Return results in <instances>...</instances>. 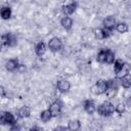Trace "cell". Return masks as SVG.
I'll return each mask as SVG.
<instances>
[{
	"label": "cell",
	"instance_id": "obj_1",
	"mask_svg": "<svg viewBox=\"0 0 131 131\" xmlns=\"http://www.w3.org/2000/svg\"><path fill=\"white\" fill-rule=\"evenodd\" d=\"M96 112L100 116L107 117V116H111L115 113V105L111 101H103L100 105L97 106Z\"/></svg>",
	"mask_w": 131,
	"mask_h": 131
},
{
	"label": "cell",
	"instance_id": "obj_2",
	"mask_svg": "<svg viewBox=\"0 0 131 131\" xmlns=\"http://www.w3.org/2000/svg\"><path fill=\"white\" fill-rule=\"evenodd\" d=\"M90 90L95 95L105 94V92L107 90V81H105V80H98L97 82H95L94 85L91 86Z\"/></svg>",
	"mask_w": 131,
	"mask_h": 131
},
{
	"label": "cell",
	"instance_id": "obj_3",
	"mask_svg": "<svg viewBox=\"0 0 131 131\" xmlns=\"http://www.w3.org/2000/svg\"><path fill=\"white\" fill-rule=\"evenodd\" d=\"M0 121H1V124L2 125H8V126H13V125H16V121H17V118L11 113V112H2L1 113V117H0Z\"/></svg>",
	"mask_w": 131,
	"mask_h": 131
},
{
	"label": "cell",
	"instance_id": "obj_4",
	"mask_svg": "<svg viewBox=\"0 0 131 131\" xmlns=\"http://www.w3.org/2000/svg\"><path fill=\"white\" fill-rule=\"evenodd\" d=\"M118 88H119V86H118V79L117 78L108 80L107 81V90L105 92L106 97L110 99L114 98L118 93Z\"/></svg>",
	"mask_w": 131,
	"mask_h": 131
},
{
	"label": "cell",
	"instance_id": "obj_5",
	"mask_svg": "<svg viewBox=\"0 0 131 131\" xmlns=\"http://www.w3.org/2000/svg\"><path fill=\"white\" fill-rule=\"evenodd\" d=\"M48 48L52 52H58L61 51L63 48V44L60 38L58 37H52L48 42Z\"/></svg>",
	"mask_w": 131,
	"mask_h": 131
},
{
	"label": "cell",
	"instance_id": "obj_6",
	"mask_svg": "<svg viewBox=\"0 0 131 131\" xmlns=\"http://www.w3.org/2000/svg\"><path fill=\"white\" fill-rule=\"evenodd\" d=\"M117 19L114 15H108L106 17L103 18L102 20V27L103 29L105 30H108V31H112L114 29H116V26H117Z\"/></svg>",
	"mask_w": 131,
	"mask_h": 131
},
{
	"label": "cell",
	"instance_id": "obj_7",
	"mask_svg": "<svg viewBox=\"0 0 131 131\" xmlns=\"http://www.w3.org/2000/svg\"><path fill=\"white\" fill-rule=\"evenodd\" d=\"M77 6H78V3L77 2H74V1L68 2V3L63 4L62 7H61V9H62V12L64 13V16H70L71 14H73L75 12Z\"/></svg>",
	"mask_w": 131,
	"mask_h": 131
},
{
	"label": "cell",
	"instance_id": "obj_8",
	"mask_svg": "<svg viewBox=\"0 0 131 131\" xmlns=\"http://www.w3.org/2000/svg\"><path fill=\"white\" fill-rule=\"evenodd\" d=\"M56 88L59 92L61 93H67L70 91L71 89V83L69 80H66V79H61V80H58L57 83H56Z\"/></svg>",
	"mask_w": 131,
	"mask_h": 131
},
{
	"label": "cell",
	"instance_id": "obj_9",
	"mask_svg": "<svg viewBox=\"0 0 131 131\" xmlns=\"http://www.w3.org/2000/svg\"><path fill=\"white\" fill-rule=\"evenodd\" d=\"M61 110H62V104H61V102L59 100H55L49 105V111H50L52 117L59 116L60 113H61Z\"/></svg>",
	"mask_w": 131,
	"mask_h": 131
},
{
	"label": "cell",
	"instance_id": "obj_10",
	"mask_svg": "<svg viewBox=\"0 0 131 131\" xmlns=\"http://www.w3.org/2000/svg\"><path fill=\"white\" fill-rule=\"evenodd\" d=\"M19 62L16 58H10L8 60H6L5 62V69L8 71V72H14V71H17L18 67H19Z\"/></svg>",
	"mask_w": 131,
	"mask_h": 131
},
{
	"label": "cell",
	"instance_id": "obj_11",
	"mask_svg": "<svg viewBox=\"0 0 131 131\" xmlns=\"http://www.w3.org/2000/svg\"><path fill=\"white\" fill-rule=\"evenodd\" d=\"M130 70H131V66H130L128 62H125V63L123 64V67L121 68V70L116 73V78H117V79H121V78H123V77L129 75Z\"/></svg>",
	"mask_w": 131,
	"mask_h": 131
},
{
	"label": "cell",
	"instance_id": "obj_12",
	"mask_svg": "<svg viewBox=\"0 0 131 131\" xmlns=\"http://www.w3.org/2000/svg\"><path fill=\"white\" fill-rule=\"evenodd\" d=\"M83 106H84L85 112L88 113V114H90V115L94 114V113L96 112V108H97L96 105H95V103H94V101H93V100H90V99L85 100Z\"/></svg>",
	"mask_w": 131,
	"mask_h": 131
},
{
	"label": "cell",
	"instance_id": "obj_13",
	"mask_svg": "<svg viewBox=\"0 0 131 131\" xmlns=\"http://www.w3.org/2000/svg\"><path fill=\"white\" fill-rule=\"evenodd\" d=\"M60 25H61V27H62L64 30L70 31V30L72 29L73 25H74L73 18L70 17V16H63V17H61V19H60Z\"/></svg>",
	"mask_w": 131,
	"mask_h": 131
},
{
	"label": "cell",
	"instance_id": "obj_14",
	"mask_svg": "<svg viewBox=\"0 0 131 131\" xmlns=\"http://www.w3.org/2000/svg\"><path fill=\"white\" fill-rule=\"evenodd\" d=\"M70 131H79L81 128V122L78 119H72L68 122V127Z\"/></svg>",
	"mask_w": 131,
	"mask_h": 131
},
{
	"label": "cell",
	"instance_id": "obj_15",
	"mask_svg": "<svg viewBox=\"0 0 131 131\" xmlns=\"http://www.w3.org/2000/svg\"><path fill=\"white\" fill-rule=\"evenodd\" d=\"M0 14H1V17L3 19H9L11 17V14H12L11 7L9 5L2 6L1 7V10H0Z\"/></svg>",
	"mask_w": 131,
	"mask_h": 131
},
{
	"label": "cell",
	"instance_id": "obj_16",
	"mask_svg": "<svg viewBox=\"0 0 131 131\" xmlns=\"http://www.w3.org/2000/svg\"><path fill=\"white\" fill-rule=\"evenodd\" d=\"M31 107L28 106V105H25V106H21L18 111H17V116L21 119H26V118H29L31 116Z\"/></svg>",
	"mask_w": 131,
	"mask_h": 131
},
{
	"label": "cell",
	"instance_id": "obj_17",
	"mask_svg": "<svg viewBox=\"0 0 131 131\" xmlns=\"http://www.w3.org/2000/svg\"><path fill=\"white\" fill-rule=\"evenodd\" d=\"M46 52V45L44 42H38L35 46V53L38 55V56H43Z\"/></svg>",
	"mask_w": 131,
	"mask_h": 131
},
{
	"label": "cell",
	"instance_id": "obj_18",
	"mask_svg": "<svg viewBox=\"0 0 131 131\" xmlns=\"http://www.w3.org/2000/svg\"><path fill=\"white\" fill-rule=\"evenodd\" d=\"M119 82H120V85L125 88V89H128V88H131V75H127L121 79H119Z\"/></svg>",
	"mask_w": 131,
	"mask_h": 131
},
{
	"label": "cell",
	"instance_id": "obj_19",
	"mask_svg": "<svg viewBox=\"0 0 131 131\" xmlns=\"http://www.w3.org/2000/svg\"><path fill=\"white\" fill-rule=\"evenodd\" d=\"M52 118H53V117H52V115H51L49 108L44 110V111H42V112L40 113V120H41L42 122H44V123L49 122Z\"/></svg>",
	"mask_w": 131,
	"mask_h": 131
},
{
	"label": "cell",
	"instance_id": "obj_20",
	"mask_svg": "<svg viewBox=\"0 0 131 131\" xmlns=\"http://www.w3.org/2000/svg\"><path fill=\"white\" fill-rule=\"evenodd\" d=\"M106 53H107V49H100L97 52L96 60L98 62H100V63H104L105 62V59H106Z\"/></svg>",
	"mask_w": 131,
	"mask_h": 131
},
{
	"label": "cell",
	"instance_id": "obj_21",
	"mask_svg": "<svg viewBox=\"0 0 131 131\" xmlns=\"http://www.w3.org/2000/svg\"><path fill=\"white\" fill-rule=\"evenodd\" d=\"M128 30H129V27L126 23L121 21V23H118L117 26H116V31L120 34H125V33L128 32Z\"/></svg>",
	"mask_w": 131,
	"mask_h": 131
},
{
	"label": "cell",
	"instance_id": "obj_22",
	"mask_svg": "<svg viewBox=\"0 0 131 131\" xmlns=\"http://www.w3.org/2000/svg\"><path fill=\"white\" fill-rule=\"evenodd\" d=\"M93 34H94V37L97 40L105 39V34H104V29L103 28H95L93 30Z\"/></svg>",
	"mask_w": 131,
	"mask_h": 131
},
{
	"label": "cell",
	"instance_id": "obj_23",
	"mask_svg": "<svg viewBox=\"0 0 131 131\" xmlns=\"http://www.w3.org/2000/svg\"><path fill=\"white\" fill-rule=\"evenodd\" d=\"M116 54L114 51H112L111 49H107V53H106V59H105V63H108V64H114L115 60H116Z\"/></svg>",
	"mask_w": 131,
	"mask_h": 131
},
{
	"label": "cell",
	"instance_id": "obj_24",
	"mask_svg": "<svg viewBox=\"0 0 131 131\" xmlns=\"http://www.w3.org/2000/svg\"><path fill=\"white\" fill-rule=\"evenodd\" d=\"M100 128H101V124L99 121H96V120H93L89 125V129L91 131H99Z\"/></svg>",
	"mask_w": 131,
	"mask_h": 131
},
{
	"label": "cell",
	"instance_id": "obj_25",
	"mask_svg": "<svg viewBox=\"0 0 131 131\" xmlns=\"http://www.w3.org/2000/svg\"><path fill=\"white\" fill-rule=\"evenodd\" d=\"M124 63H125V61H124L123 59L117 58V59L115 60V62H114V71H115V74L121 70V68L123 67Z\"/></svg>",
	"mask_w": 131,
	"mask_h": 131
},
{
	"label": "cell",
	"instance_id": "obj_26",
	"mask_svg": "<svg viewBox=\"0 0 131 131\" xmlns=\"http://www.w3.org/2000/svg\"><path fill=\"white\" fill-rule=\"evenodd\" d=\"M125 111H126V104H125V102H119L115 106V112L117 114H119V115H122Z\"/></svg>",
	"mask_w": 131,
	"mask_h": 131
},
{
	"label": "cell",
	"instance_id": "obj_27",
	"mask_svg": "<svg viewBox=\"0 0 131 131\" xmlns=\"http://www.w3.org/2000/svg\"><path fill=\"white\" fill-rule=\"evenodd\" d=\"M1 44L4 47H9V33H5L1 36Z\"/></svg>",
	"mask_w": 131,
	"mask_h": 131
},
{
	"label": "cell",
	"instance_id": "obj_28",
	"mask_svg": "<svg viewBox=\"0 0 131 131\" xmlns=\"http://www.w3.org/2000/svg\"><path fill=\"white\" fill-rule=\"evenodd\" d=\"M16 44H17V39H16L15 35L12 33H9V47L15 46Z\"/></svg>",
	"mask_w": 131,
	"mask_h": 131
},
{
	"label": "cell",
	"instance_id": "obj_29",
	"mask_svg": "<svg viewBox=\"0 0 131 131\" xmlns=\"http://www.w3.org/2000/svg\"><path fill=\"white\" fill-rule=\"evenodd\" d=\"M9 131H21V128H20V126L19 125H13V126H11L10 127V129H9Z\"/></svg>",
	"mask_w": 131,
	"mask_h": 131
},
{
	"label": "cell",
	"instance_id": "obj_30",
	"mask_svg": "<svg viewBox=\"0 0 131 131\" xmlns=\"http://www.w3.org/2000/svg\"><path fill=\"white\" fill-rule=\"evenodd\" d=\"M68 128H66L64 126H56L52 131H67Z\"/></svg>",
	"mask_w": 131,
	"mask_h": 131
},
{
	"label": "cell",
	"instance_id": "obj_31",
	"mask_svg": "<svg viewBox=\"0 0 131 131\" xmlns=\"http://www.w3.org/2000/svg\"><path fill=\"white\" fill-rule=\"evenodd\" d=\"M29 131H43V129L41 127H39V126H33V127L30 128Z\"/></svg>",
	"mask_w": 131,
	"mask_h": 131
},
{
	"label": "cell",
	"instance_id": "obj_32",
	"mask_svg": "<svg viewBox=\"0 0 131 131\" xmlns=\"http://www.w3.org/2000/svg\"><path fill=\"white\" fill-rule=\"evenodd\" d=\"M26 71V66L25 64H19V67H18V69H17V72H19V73H24Z\"/></svg>",
	"mask_w": 131,
	"mask_h": 131
},
{
	"label": "cell",
	"instance_id": "obj_33",
	"mask_svg": "<svg viewBox=\"0 0 131 131\" xmlns=\"http://www.w3.org/2000/svg\"><path fill=\"white\" fill-rule=\"evenodd\" d=\"M125 104H126V106H128V107H131V96H128V97L126 98Z\"/></svg>",
	"mask_w": 131,
	"mask_h": 131
},
{
	"label": "cell",
	"instance_id": "obj_34",
	"mask_svg": "<svg viewBox=\"0 0 131 131\" xmlns=\"http://www.w3.org/2000/svg\"><path fill=\"white\" fill-rule=\"evenodd\" d=\"M0 93H1V97H4L5 96V89L3 86L0 87Z\"/></svg>",
	"mask_w": 131,
	"mask_h": 131
},
{
	"label": "cell",
	"instance_id": "obj_35",
	"mask_svg": "<svg viewBox=\"0 0 131 131\" xmlns=\"http://www.w3.org/2000/svg\"><path fill=\"white\" fill-rule=\"evenodd\" d=\"M116 131H117V130H116Z\"/></svg>",
	"mask_w": 131,
	"mask_h": 131
}]
</instances>
